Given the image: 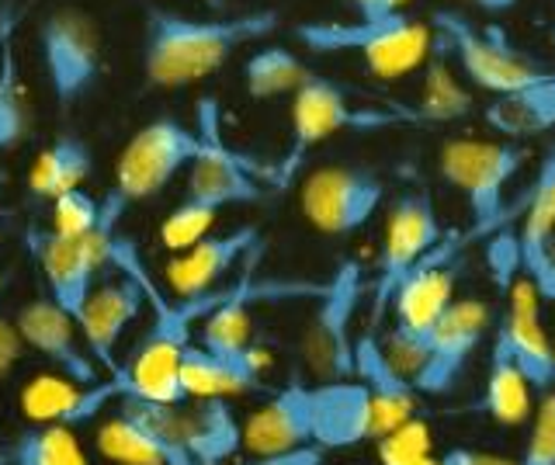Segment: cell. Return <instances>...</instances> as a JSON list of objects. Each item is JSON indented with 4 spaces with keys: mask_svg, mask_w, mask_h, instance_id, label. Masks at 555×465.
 <instances>
[{
    "mask_svg": "<svg viewBox=\"0 0 555 465\" xmlns=\"http://www.w3.org/2000/svg\"><path fill=\"white\" fill-rule=\"evenodd\" d=\"M282 28V14L260 8L225 18H191L181 11L146 8L143 14V77L153 88H191L219 74L240 49Z\"/></svg>",
    "mask_w": 555,
    "mask_h": 465,
    "instance_id": "1",
    "label": "cell"
},
{
    "mask_svg": "<svg viewBox=\"0 0 555 465\" xmlns=\"http://www.w3.org/2000/svg\"><path fill=\"white\" fill-rule=\"evenodd\" d=\"M309 53L320 56H340L351 53L364 63V70L378 80L406 77L430 60L434 53V28L430 22L413 18V14L399 11L392 18L382 22H302L292 28Z\"/></svg>",
    "mask_w": 555,
    "mask_h": 465,
    "instance_id": "2",
    "label": "cell"
},
{
    "mask_svg": "<svg viewBox=\"0 0 555 465\" xmlns=\"http://www.w3.org/2000/svg\"><path fill=\"white\" fill-rule=\"evenodd\" d=\"M351 94L354 91L347 88V83L309 70L302 88L292 94V150L285 153L282 164L268 170L274 188H288L295 170L306 164L309 150L344 129H382V126H399V122H421L416 115L358 108L351 105Z\"/></svg>",
    "mask_w": 555,
    "mask_h": 465,
    "instance_id": "3",
    "label": "cell"
},
{
    "mask_svg": "<svg viewBox=\"0 0 555 465\" xmlns=\"http://www.w3.org/2000/svg\"><path fill=\"white\" fill-rule=\"evenodd\" d=\"M430 28L459 56V66L468 83L496 98L525 91L531 83H542L555 74L548 66H538L525 49H517L500 25H476L468 14L455 8L434 11Z\"/></svg>",
    "mask_w": 555,
    "mask_h": 465,
    "instance_id": "4",
    "label": "cell"
},
{
    "mask_svg": "<svg viewBox=\"0 0 555 465\" xmlns=\"http://www.w3.org/2000/svg\"><path fill=\"white\" fill-rule=\"evenodd\" d=\"M528 146H520L517 140H503V143H486V140H448L438 153V167L444 181L462 192L468 216H473V227L462 233L465 244L486 236L490 230H500V222L507 219L503 212V195H507V184L517 178V170L528 164Z\"/></svg>",
    "mask_w": 555,
    "mask_h": 465,
    "instance_id": "5",
    "label": "cell"
},
{
    "mask_svg": "<svg viewBox=\"0 0 555 465\" xmlns=\"http://www.w3.org/2000/svg\"><path fill=\"white\" fill-rule=\"evenodd\" d=\"M364 292H369V282H364L361 261L344 257L330 271L323 296L317 299V309L309 313L302 331V358L320 383L354 378V317Z\"/></svg>",
    "mask_w": 555,
    "mask_h": 465,
    "instance_id": "6",
    "label": "cell"
},
{
    "mask_svg": "<svg viewBox=\"0 0 555 465\" xmlns=\"http://www.w3.org/2000/svg\"><path fill=\"white\" fill-rule=\"evenodd\" d=\"M441 240H444V230H441L430 192H406L396 198V205L386 216V230H382L375 279L369 282L375 326L386 317V309H392L396 288L403 285L406 274L421 264Z\"/></svg>",
    "mask_w": 555,
    "mask_h": 465,
    "instance_id": "7",
    "label": "cell"
},
{
    "mask_svg": "<svg viewBox=\"0 0 555 465\" xmlns=\"http://www.w3.org/2000/svg\"><path fill=\"white\" fill-rule=\"evenodd\" d=\"M39 53L46 66L49 91L60 108H74L98 88L104 60H101V31L98 22L80 8H60L39 25Z\"/></svg>",
    "mask_w": 555,
    "mask_h": 465,
    "instance_id": "8",
    "label": "cell"
},
{
    "mask_svg": "<svg viewBox=\"0 0 555 465\" xmlns=\"http://www.w3.org/2000/svg\"><path fill=\"white\" fill-rule=\"evenodd\" d=\"M202 150V132L188 129L178 118H156L146 122L126 150L118 153L115 164V192L121 202H146L160 195L164 188L195 164Z\"/></svg>",
    "mask_w": 555,
    "mask_h": 465,
    "instance_id": "9",
    "label": "cell"
},
{
    "mask_svg": "<svg viewBox=\"0 0 555 465\" xmlns=\"http://www.w3.org/2000/svg\"><path fill=\"white\" fill-rule=\"evenodd\" d=\"M386 198V181L372 167L330 164L302 178L299 212L323 236H351L369 227Z\"/></svg>",
    "mask_w": 555,
    "mask_h": 465,
    "instance_id": "10",
    "label": "cell"
},
{
    "mask_svg": "<svg viewBox=\"0 0 555 465\" xmlns=\"http://www.w3.org/2000/svg\"><path fill=\"white\" fill-rule=\"evenodd\" d=\"M98 452L115 465H195L170 424V403L126 396L98 427Z\"/></svg>",
    "mask_w": 555,
    "mask_h": 465,
    "instance_id": "11",
    "label": "cell"
},
{
    "mask_svg": "<svg viewBox=\"0 0 555 465\" xmlns=\"http://www.w3.org/2000/svg\"><path fill=\"white\" fill-rule=\"evenodd\" d=\"M198 132L202 150L195 164L188 167V198H202L208 205H219V209L260 202V184L250 175L247 160L236 157L222 140L219 105L212 98L198 101Z\"/></svg>",
    "mask_w": 555,
    "mask_h": 465,
    "instance_id": "12",
    "label": "cell"
},
{
    "mask_svg": "<svg viewBox=\"0 0 555 465\" xmlns=\"http://www.w3.org/2000/svg\"><path fill=\"white\" fill-rule=\"evenodd\" d=\"M493 309L482 299H455L448 306V313L438 320L430 334V358L424 372L413 378L416 392L441 396L448 389H455L462 383V375L468 369V361L479 351V344L486 340L490 331Z\"/></svg>",
    "mask_w": 555,
    "mask_h": 465,
    "instance_id": "13",
    "label": "cell"
},
{
    "mask_svg": "<svg viewBox=\"0 0 555 465\" xmlns=\"http://www.w3.org/2000/svg\"><path fill=\"white\" fill-rule=\"evenodd\" d=\"M302 444H317L312 386H306L299 375H292L282 389H274L264 406H257L243 421V448L250 455H274Z\"/></svg>",
    "mask_w": 555,
    "mask_h": 465,
    "instance_id": "14",
    "label": "cell"
},
{
    "mask_svg": "<svg viewBox=\"0 0 555 465\" xmlns=\"http://www.w3.org/2000/svg\"><path fill=\"white\" fill-rule=\"evenodd\" d=\"M143 306H150L146 288L129 271H118V279L94 285L91 299H87L77 323H80L87 351L94 354V361L108 375H115L121 369L115 361V348H118L121 334H126L129 326L139 320Z\"/></svg>",
    "mask_w": 555,
    "mask_h": 465,
    "instance_id": "15",
    "label": "cell"
},
{
    "mask_svg": "<svg viewBox=\"0 0 555 465\" xmlns=\"http://www.w3.org/2000/svg\"><path fill=\"white\" fill-rule=\"evenodd\" d=\"M17 331H22L28 348L39 351L46 361L56 365L60 375L74 378L80 386H98V361L94 354L83 348L77 331L80 323L66 313L56 299H31L17 309Z\"/></svg>",
    "mask_w": 555,
    "mask_h": 465,
    "instance_id": "16",
    "label": "cell"
},
{
    "mask_svg": "<svg viewBox=\"0 0 555 465\" xmlns=\"http://www.w3.org/2000/svg\"><path fill=\"white\" fill-rule=\"evenodd\" d=\"M264 247L257 227H236L222 236H205L195 247L181 250L173 261L167 264V282L173 288V296L188 299V296H202V292H212L225 285L222 279L240 264H247L250 257Z\"/></svg>",
    "mask_w": 555,
    "mask_h": 465,
    "instance_id": "17",
    "label": "cell"
},
{
    "mask_svg": "<svg viewBox=\"0 0 555 465\" xmlns=\"http://www.w3.org/2000/svg\"><path fill=\"white\" fill-rule=\"evenodd\" d=\"M538 302H542L538 288L531 285L528 274H520L507 292V309H503L500 323H503V331H507L511 351L517 358L520 372H525V378L531 383V389L548 392L555 386V340L545 331Z\"/></svg>",
    "mask_w": 555,
    "mask_h": 465,
    "instance_id": "18",
    "label": "cell"
},
{
    "mask_svg": "<svg viewBox=\"0 0 555 465\" xmlns=\"http://www.w3.org/2000/svg\"><path fill=\"white\" fill-rule=\"evenodd\" d=\"M354 378H361L372 396L375 441L396 435L399 427H406L413 421L421 392H416L410 378L386 358L375 331H364L361 337H354Z\"/></svg>",
    "mask_w": 555,
    "mask_h": 465,
    "instance_id": "19",
    "label": "cell"
},
{
    "mask_svg": "<svg viewBox=\"0 0 555 465\" xmlns=\"http://www.w3.org/2000/svg\"><path fill=\"white\" fill-rule=\"evenodd\" d=\"M170 424L195 465H225L243 448V424L225 396L170 403Z\"/></svg>",
    "mask_w": 555,
    "mask_h": 465,
    "instance_id": "20",
    "label": "cell"
},
{
    "mask_svg": "<svg viewBox=\"0 0 555 465\" xmlns=\"http://www.w3.org/2000/svg\"><path fill=\"white\" fill-rule=\"evenodd\" d=\"M118 400V389L112 378H104L98 386H80L66 375H39L22 386L17 392V410L31 424H63L77 427L94 421L98 413Z\"/></svg>",
    "mask_w": 555,
    "mask_h": 465,
    "instance_id": "21",
    "label": "cell"
},
{
    "mask_svg": "<svg viewBox=\"0 0 555 465\" xmlns=\"http://www.w3.org/2000/svg\"><path fill=\"white\" fill-rule=\"evenodd\" d=\"M312 417H317V444L326 452L375 441L372 396L361 378H334L312 386Z\"/></svg>",
    "mask_w": 555,
    "mask_h": 465,
    "instance_id": "22",
    "label": "cell"
},
{
    "mask_svg": "<svg viewBox=\"0 0 555 465\" xmlns=\"http://www.w3.org/2000/svg\"><path fill=\"white\" fill-rule=\"evenodd\" d=\"M264 354L250 348L247 354H216L205 344H188L181 361V383L188 400H205V396H243L264 386Z\"/></svg>",
    "mask_w": 555,
    "mask_h": 465,
    "instance_id": "23",
    "label": "cell"
},
{
    "mask_svg": "<svg viewBox=\"0 0 555 465\" xmlns=\"http://www.w3.org/2000/svg\"><path fill=\"white\" fill-rule=\"evenodd\" d=\"M531 392L534 389L511 351L507 331H503V323L496 320V331L490 337V369H486L482 410L490 413L500 427H520L531 417Z\"/></svg>",
    "mask_w": 555,
    "mask_h": 465,
    "instance_id": "24",
    "label": "cell"
},
{
    "mask_svg": "<svg viewBox=\"0 0 555 465\" xmlns=\"http://www.w3.org/2000/svg\"><path fill=\"white\" fill-rule=\"evenodd\" d=\"M486 122L503 140H531L555 129V74L542 83H531L525 91L500 94L486 108Z\"/></svg>",
    "mask_w": 555,
    "mask_h": 465,
    "instance_id": "25",
    "label": "cell"
},
{
    "mask_svg": "<svg viewBox=\"0 0 555 465\" xmlns=\"http://www.w3.org/2000/svg\"><path fill=\"white\" fill-rule=\"evenodd\" d=\"M94 170V153L80 135H60L49 150L39 153L31 175H28V192L35 198H52L83 188V181L91 178Z\"/></svg>",
    "mask_w": 555,
    "mask_h": 465,
    "instance_id": "26",
    "label": "cell"
},
{
    "mask_svg": "<svg viewBox=\"0 0 555 465\" xmlns=\"http://www.w3.org/2000/svg\"><path fill=\"white\" fill-rule=\"evenodd\" d=\"M309 77V66L285 46H260L243 63V83L254 101L285 98L302 88Z\"/></svg>",
    "mask_w": 555,
    "mask_h": 465,
    "instance_id": "27",
    "label": "cell"
},
{
    "mask_svg": "<svg viewBox=\"0 0 555 465\" xmlns=\"http://www.w3.org/2000/svg\"><path fill=\"white\" fill-rule=\"evenodd\" d=\"M448 49H434L424 70V98L416 105L421 122H455L473 112V91L462 88V80L451 74V66L444 63Z\"/></svg>",
    "mask_w": 555,
    "mask_h": 465,
    "instance_id": "28",
    "label": "cell"
},
{
    "mask_svg": "<svg viewBox=\"0 0 555 465\" xmlns=\"http://www.w3.org/2000/svg\"><path fill=\"white\" fill-rule=\"evenodd\" d=\"M8 465H91L74 435L63 424H31L11 444Z\"/></svg>",
    "mask_w": 555,
    "mask_h": 465,
    "instance_id": "29",
    "label": "cell"
},
{
    "mask_svg": "<svg viewBox=\"0 0 555 465\" xmlns=\"http://www.w3.org/2000/svg\"><path fill=\"white\" fill-rule=\"evenodd\" d=\"M31 129V105L22 70H17L14 39L0 49V153H11L25 143Z\"/></svg>",
    "mask_w": 555,
    "mask_h": 465,
    "instance_id": "30",
    "label": "cell"
},
{
    "mask_svg": "<svg viewBox=\"0 0 555 465\" xmlns=\"http://www.w3.org/2000/svg\"><path fill=\"white\" fill-rule=\"evenodd\" d=\"M219 205H208L202 198H188L173 209L164 222H160V244L173 254H181L188 247H195L198 240L208 236V230L216 227V219H219Z\"/></svg>",
    "mask_w": 555,
    "mask_h": 465,
    "instance_id": "31",
    "label": "cell"
},
{
    "mask_svg": "<svg viewBox=\"0 0 555 465\" xmlns=\"http://www.w3.org/2000/svg\"><path fill=\"white\" fill-rule=\"evenodd\" d=\"M101 209L104 205L87 192V188H74V192L56 198V209H52V230L63 233V236L83 240L101 227Z\"/></svg>",
    "mask_w": 555,
    "mask_h": 465,
    "instance_id": "32",
    "label": "cell"
},
{
    "mask_svg": "<svg viewBox=\"0 0 555 465\" xmlns=\"http://www.w3.org/2000/svg\"><path fill=\"white\" fill-rule=\"evenodd\" d=\"M520 465H555V386L538 400Z\"/></svg>",
    "mask_w": 555,
    "mask_h": 465,
    "instance_id": "33",
    "label": "cell"
},
{
    "mask_svg": "<svg viewBox=\"0 0 555 465\" xmlns=\"http://www.w3.org/2000/svg\"><path fill=\"white\" fill-rule=\"evenodd\" d=\"M520 268L538 288L545 302H555V233L538 240L531 247H520Z\"/></svg>",
    "mask_w": 555,
    "mask_h": 465,
    "instance_id": "34",
    "label": "cell"
},
{
    "mask_svg": "<svg viewBox=\"0 0 555 465\" xmlns=\"http://www.w3.org/2000/svg\"><path fill=\"white\" fill-rule=\"evenodd\" d=\"M250 465H326V448L323 444H302V448H292V452L254 455Z\"/></svg>",
    "mask_w": 555,
    "mask_h": 465,
    "instance_id": "35",
    "label": "cell"
},
{
    "mask_svg": "<svg viewBox=\"0 0 555 465\" xmlns=\"http://www.w3.org/2000/svg\"><path fill=\"white\" fill-rule=\"evenodd\" d=\"M351 4V14L361 22H382V18H392V14L403 11L410 0H347Z\"/></svg>",
    "mask_w": 555,
    "mask_h": 465,
    "instance_id": "36",
    "label": "cell"
},
{
    "mask_svg": "<svg viewBox=\"0 0 555 465\" xmlns=\"http://www.w3.org/2000/svg\"><path fill=\"white\" fill-rule=\"evenodd\" d=\"M441 462L444 465H520V462H511L493 452H479V448H448Z\"/></svg>",
    "mask_w": 555,
    "mask_h": 465,
    "instance_id": "37",
    "label": "cell"
},
{
    "mask_svg": "<svg viewBox=\"0 0 555 465\" xmlns=\"http://www.w3.org/2000/svg\"><path fill=\"white\" fill-rule=\"evenodd\" d=\"M25 348H28V344H25L22 331H17V320H8L4 313H0V354L22 361Z\"/></svg>",
    "mask_w": 555,
    "mask_h": 465,
    "instance_id": "38",
    "label": "cell"
},
{
    "mask_svg": "<svg viewBox=\"0 0 555 465\" xmlns=\"http://www.w3.org/2000/svg\"><path fill=\"white\" fill-rule=\"evenodd\" d=\"M465 4H473L486 14H503V11H514L520 0H465Z\"/></svg>",
    "mask_w": 555,
    "mask_h": 465,
    "instance_id": "39",
    "label": "cell"
},
{
    "mask_svg": "<svg viewBox=\"0 0 555 465\" xmlns=\"http://www.w3.org/2000/svg\"><path fill=\"white\" fill-rule=\"evenodd\" d=\"M14 31H17V11H0V49L14 39Z\"/></svg>",
    "mask_w": 555,
    "mask_h": 465,
    "instance_id": "40",
    "label": "cell"
},
{
    "mask_svg": "<svg viewBox=\"0 0 555 465\" xmlns=\"http://www.w3.org/2000/svg\"><path fill=\"white\" fill-rule=\"evenodd\" d=\"M14 365H17V361H14V358H4V354H0V378H8Z\"/></svg>",
    "mask_w": 555,
    "mask_h": 465,
    "instance_id": "41",
    "label": "cell"
},
{
    "mask_svg": "<svg viewBox=\"0 0 555 465\" xmlns=\"http://www.w3.org/2000/svg\"><path fill=\"white\" fill-rule=\"evenodd\" d=\"M202 4H205L208 11H222V8H225V0H202Z\"/></svg>",
    "mask_w": 555,
    "mask_h": 465,
    "instance_id": "42",
    "label": "cell"
},
{
    "mask_svg": "<svg viewBox=\"0 0 555 465\" xmlns=\"http://www.w3.org/2000/svg\"><path fill=\"white\" fill-rule=\"evenodd\" d=\"M8 458H11V452H0V465H8Z\"/></svg>",
    "mask_w": 555,
    "mask_h": 465,
    "instance_id": "43",
    "label": "cell"
},
{
    "mask_svg": "<svg viewBox=\"0 0 555 465\" xmlns=\"http://www.w3.org/2000/svg\"><path fill=\"white\" fill-rule=\"evenodd\" d=\"M552 49H555V28H552Z\"/></svg>",
    "mask_w": 555,
    "mask_h": 465,
    "instance_id": "44",
    "label": "cell"
},
{
    "mask_svg": "<svg viewBox=\"0 0 555 465\" xmlns=\"http://www.w3.org/2000/svg\"><path fill=\"white\" fill-rule=\"evenodd\" d=\"M0 292H4V279H0Z\"/></svg>",
    "mask_w": 555,
    "mask_h": 465,
    "instance_id": "45",
    "label": "cell"
},
{
    "mask_svg": "<svg viewBox=\"0 0 555 465\" xmlns=\"http://www.w3.org/2000/svg\"><path fill=\"white\" fill-rule=\"evenodd\" d=\"M0 188H4V175H0Z\"/></svg>",
    "mask_w": 555,
    "mask_h": 465,
    "instance_id": "46",
    "label": "cell"
},
{
    "mask_svg": "<svg viewBox=\"0 0 555 465\" xmlns=\"http://www.w3.org/2000/svg\"><path fill=\"white\" fill-rule=\"evenodd\" d=\"M552 340H555V334H552Z\"/></svg>",
    "mask_w": 555,
    "mask_h": 465,
    "instance_id": "47",
    "label": "cell"
}]
</instances>
